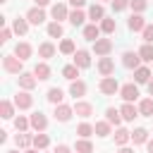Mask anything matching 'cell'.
<instances>
[{
    "mask_svg": "<svg viewBox=\"0 0 153 153\" xmlns=\"http://www.w3.org/2000/svg\"><path fill=\"white\" fill-rule=\"evenodd\" d=\"M127 5H129V0H112V7H115V12H122Z\"/></svg>",
    "mask_w": 153,
    "mask_h": 153,
    "instance_id": "cell-44",
    "label": "cell"
},
{
    "mask_svg": "<svg viewBox=\"0 0 153 153\" xmlns=\"http://www.w3.org/2000/svg\"><path fill=\"white\" fill-rule=\"evenodd\" d=\"M74 112H76L79 117H91L93 105H91V103H76V105H74Z\"/></svg>",
    "mask_w": 153,
    "mask_h": 153,
    "instance_id": "cell-22",
    "label": "cell"
},
{
    "mask_svg": "<svg viewBox=\"0 0 153 153\" xmlns=\"http://www.w3.org/2000/svg\"><path fill=\"white\" fill-rule=\"evenodd\" d=\"M48 2H50V0H36V7H45Z\"/></svg>",
    "mask_w": 153,
    "mask_h": 153,
    "instance_id": "cell-49",
    "label": "cell"
},
{
    "mask_svg": "<svg viewBox=\"0 0 153 153\" xmlns=\"http://www.w3.org/2000/svg\"><path fill=\"white\" fill-rule=\"evenodd\" d=\"M93 50H96V55H108L112 50V41L110 38H98V41H93Z\"/></svg>",
    "mask_w": 153,
    "mask_h": 153,
    "instance_id": "cell-5",
    "label": "cell"
},
{
    "mask_svg": "<svg viewBox=\"0 0 153 153\" xmlns=\"http://www.w3.org/2000/svg\"><path fill=\"white\" fill-rule=\"evenodd\" d=\"M10 36H12V31H10V29H2V31H0V43H7Z\"/></svg>",
    "mask_w": 153,
    "mask_h": 153,
    "instance_id": "cell-46",
    "label": "cell"
},
{
    "mask_svg": "<svg viewBox=\"0 0 153 153\" xmlns=\"http://www.w3.org/2000/svg\"><path fill=\"white\" fill-rule=\"evenodd\" d=\"M33 74H36V79H50V67L45 65V62H38L36 67H33Z\"/></svg>",
    "mask_w": 153,
    "mask_h": 153,
    "instance_id": "cell-18",
    "label": "cell"
},
{
    "mask_svg": "<svg viewBox=\"0 0 153 153\" xmlns=\"http://www.w3.org/2000/svg\"><path fill=\"white\" fill-rule=\"evenodd\" d=\"M24 153H38V151H31V148H26V151H24Z\"/></svg>",
    "mask_w": 153,
    "mask_h": 153,
    "instance_id": "cell-53",
    "label": "cell"
},
{
    "mask_svg": "<svg viewBox=\"0 0 153 153\" xmlns=\"http://www.w3.org/2000/svg\"><path fill=\"white\" fill-rule=\"evenodd\" d=\"M62 98H65V93H62V88H50V91H48V100H50V103H55V105H60V103H62Z\"/></svg>",
    "mask_w": 153,
    "mask_h": 153,
    "instance_id": "cell-31",
    "label": "cell"
},
{
    "mask_svg": "<svg viewBox=\"0 0 153 153\" xmlns=\"http://www.w3.org/2000/svg\"><path fill=\"white\" fill-rule=\"evenodd\" d=\"M129 139H131V131H127V129H117L115 131V143L117 146H124Z\"/></svg>",
    "mask_w": 153,
    "mask_h": 153,
    "instance_id": "cell-26",
    "label": "cell"
},
{
    "mask_svg": "<svg viewBox=\"0 0 153 153\" xmlns=\"http://www.w3.org/2000/svg\"><path fill=\"white\" fill-rule=\"evenodd\" d=\"M98 72H100L103 76H110V74L115 72V62H112L110 57H100V62H98Z\"/></svg>",
    "mask_w": 153,
    "mask_h": 153,
    "instance_id": "cell-11",
    "label": "cell"
},
{
    "mask_svg": "<svg viewBox=\"0 0 153 153\" xmlns=\"http://www.w3.org/2000/svg\"><path fill=\"white\" fill-rule=\"evenodd\" d=\"M48 36L50 38H60L62 36V24L60 22H50L48 24Z\"/></svg>",
    "mask_w": 153,
    "mask_h": 153,
    "instance_id": "cell-30",
    "label": "cell"
},
{
    "mask_svg": "<svg viewBox=\"0 0 153 153\" xmlns=\"http://www.w3.org/2000/svg\"><path fill=\"white\" fill-rule=\"evenodd\" d=\"M62 76L69 79V81H74V79L79 76V67H76V65H67V67H62Z\"/></svg>",
    "mask_w": 153,
    "mask_h": 153,
    "instance_id": "cell-25",
    "label": "cell"
},
{
    "mask_svg": "<svg viewBox=\"0 0 153 153\" xmlns=\"http://www.w3.org/2000/svg\"><path fill=\"white\" fill-rule=\"evenodd\" d=\"M69 93H72L74 98H81V96L86 93V84H84V81H79V79H74V81H72V86H69Z\"/></svg>",
    "mask_w": 153,
    "mask_h": 153,
    "instance_id": "cell-19",
    "label": "cell"
},
{
    "mask_svg": "<svg viewBox=\"0 0 153 153\" xmlns=\"http://www.w3.org/2000/svg\"><path fill=\"white\" fill-rule=\"evenodd\" d=\"M72 115H74V110H72L69 105H62V103L55 105V120H57V122H67Z\"/></svg>",
    "mask_w": 153,
    "mask_h": 153,
    "instance_id": "cell-8",
    "label": "cell"
},
{
    "mask_svg": "<svg viewBox=\"0 0 153 153\" xmlns=\"http://www.w3.org/2000/svg\"><path fill=\"white\" fill-rule=\"evenodd\" d=\"M148 93H151V96H153V79H151V81H148Z\"/></svg>",
    "mask_w": 153,
    "mask_h": 153,
    "instance_id": "cell-50",
    "label": "cell"
},
{
    "mask_svg": "<svg viewBox=\"0 0 153 153\" xmlns=\"http://www.w3.org/2000/svg\"><path fill=\"white\" fill-rule=\"evenodd\" d=\"M120 112H122V117H124L127 122H131L134 117H139V115H141V112H139V108H134L131 103H124V105L120 108Z\"/></svg>",
    "mask_w": 153,
    "mask_h": 153,
    "instance_id": "cell-13",
    "label": "cell"
},
{
    "mask_svg": "<svg viewBox=\"0 0 153 153\" xmlns=\"http://www.w3.org/2000/svg\"><path fill=\"white\" fill-rule=\"evenodd\" d=\"M26 19H29L31 24H36V26H38V24H43V22H45V12H43L41 7H31V10L26 12Z\"/></svg>",
    "mask_w": 153,
    "mask_h": 153,
    "instance_id": "cell-6",
    "label": "cell"
},
{
    "mask_svg": "<svg viewBox=\"0 0 153 153\" xmlns=\"http://www.w3.org/2000/svg\"><path fill=\"white\" fill-rule=\"evenodd\" d=\"M105 117H108V122H110V124H120V122L124 120V117H122V112H120V110H115V108H108V110H105Z\"/></svg>",
    "mask_w": 153,
    "mask_h": 153,
    "instance_id": "cell-24",
    "label": "cell"
},
{
    "mask_svg": "<svg viewBox=\"0 0 153 153\" xmlns=\"http://www.w3.org/2000/svg\"><path fill=\"white\" fill-rule=\"evenodd\" d=\"M120 153H134L131 148H120Z\"/></svg>",
    "mask_w": 153,
    "mask_h": 153,
    "instance_id": "cell-51",
    "label": "cell"
},
{
    "mask_svg": "<svg viewBox=\"0 0 153 153\" xmlns=\"http://www.w3.org/2000/svg\"><path fill=\"white\" fill-rule=\"evenodd\" d=\"M139 55H141V60L151 62V60H153V43H146V45H141V48H139Z\"/></svg>",
    "mask_w": 153,
    "mask_h": 153,
    "instance_id": "cell-32",
    "label": "cell"
},
{
    "mask_svg": "<svg viewBox=\"0 0 153 153\" xmlns=\"http://www.w3.org/2000/svg\"><path fill=\"white\" fill-rule=\"evenodd\" d=\"M93 131H96V129H93V127H91L88 122H84V124H79V127H76V134H79L81 139H88V136H91Z\"/></svg>",
    "mask_w": 153,
    "mask_h": 153,
    "instance_id": "cell-34",
    "label": "cell"
},
{
    "mask_svg": "<svg viewBox=\"0 0 153 153\" xmlns=\"http://www.w3.org/2000/svg\"><path fill=\"white\" fill-rule=\"evenodd\" d=\"M22 62H24V60H19L17 55H5V57H2V67H5V72H10V74H22Z\"/></svg>",
    "mask_w": 153,
    "mask_h": 153,
    "instance_id": "cell-1",
    "label": "cell"
},
{
    "mask_svg": "<svg viewBox=\"0 0 153 153\" xmlns=\"http://www.w3.org/2000/svg\"><path fill=\"white\" fill-rule=\"evenodd\" d=\"M141 33H143V41L146 43H153V26H146Z\"/></svg>",
    "mask_w": 153,
    "mask_h": 153,
    "instance_id": "cell-45",
    "label": "cell"
},
{
    "mask_svg": "<svg viewBox=\"0 0 153 153\" xmlns=\"http://www.w3.org/2000/svg\"><path fill=\"white\" fill-rule=\"evenodd\" d=\"M93 129H96L98 136H108V134H110V122H96Z\"/></svg>",
    "mask_w": 153,
    "mask_h": 153,
    "instance_id": "cell-41",
    "label": "cell"
},
{
    "mask_svg": "<svg viewBox=\"0 0 153 153\" xmlns=\"http://www.w3.org/2000/svg\"><path fill=\"white\" fill-rule=\"evenodd\" d=\"M33 143V136H29V134H17V146L19 148H29Z\"/></svg>",
    "mask_w": 153,
    "mask_h": 153,
    "instance_id": "cell-39",
    "label": "cell"
},
{
    "mask_svg": "<svg viewBox=\"0 0 153 153\" xmlns=\"http://www.w3.org/2000/svg\"><path fill=\"white\" fill-rule=\"evenodd\" d=\"M74 65H76L79 69H86V67L91 65V57H88V53H86V50H76V53H74Z\"/></svg>",
    "mask_w": 153,
    "mask_h": 153,
    "instance_id": "cell-10",
    "label": "cell"
},
{
    "mask_svg": "<svg viewBox=\"0 0 153 153\" xmlns=\"http://www.w3.org/2000/svg\"><path fill=\"white\" fill-rule=\"evenodd\" d=\"M50 14H53V19H55V22H60V19H69V14H67V7H65L62 2H57V5H53V10H50Z\"/></svg>",
    "mask_w": 153,
    "mask_h": 153,
    "instance_id": "cell-14",
    "label": "cell"
},
{
    "mask_svg": "<svg viewBox=\"0 0 153 153\" xmlns=\"http://www.w3.org/2000/svg\"><path fill=\"white\" fill-rule=\"evenodd\" d=\"M98 88H100V93L112 96V93H117V91H120V84H117V79H115V76H103V79H100V84H98Z\"/></svg>",
    "mask_w": 153,
    "mask_h": 153,
    "instance_id": "cell-2",
    "label": "cell"
},
{
    "mask_svg": "<svg viewBox=\"0 0 153 153\" xmlns=\"http://www.w3.org/2000/svg\"><path fill=\"white\" fill-rule=\"evenodd\" d=\"M74 148H76V153H93V143L88 139H79Z\"/></svg>",
    "mask_w": 153,
    "mask_h": 153,
    "instance_id": "cell-27",
    "label": "cell"
},
{
    "mask_svg": "<svg viewBox=\"0 0 153 153\" xmlns=\"http://www.w3.org/2000/svg\"><path fill=\"white\" fill-rule=\"evenodd\" d=\"M36 81H38V79H36V74H26V72H22V74H19V86H22L24 91L33 88V86H36Z\"/></svg>",
    "mask_w": 153,
    "mask_h": 153,
    "instance_id": "cell-12",
    "label": "cell"
},
{
    "mask_svg": "<svg viewBox=\"0 0 153 153\" xmlns=\"http://www.w3.org/2000/svg\"><path fill=\"white\" fill-rule=\"evenodd\" d=\"M103 5H91V10H88V19H93V24L98 22V19H103Z\"/></svg>",
    "mask_w": 153,
    "mask_h": 153,
    "instance_id": "cell-28",
    "label": "cell"
},
{
    "mask_svg": "<svg viewBox=\"0 0 153 153\" xmlns=\"http://www.w3.org/2000/svg\"><path fill=\"white\" fill-rule=\"evenodd\" d=\"M148 153H153V141H148Z\"/></svg>",
    "mask_w": 153,
    "mask_h": 153,
    "instance_id": "cell-52",
    "label": "cell"
},
{
    "mask_svg": "<svg viewBox=\"0 0 153 153\" xmlns=\"http://www.w3.org/2000/svg\"><path fill=\"white\" fill-rule=\"evenodd\" d=\"M129 29H131V31H143V29H146L143 17H141V14H131V17H129Z\"/></svg>",
    "mask_w": 153,
    "mask_h": 153,
    "instance_id": "cell-16",
    "label": "cell"
},
{
    "mask_svg": "<svg viewBox=\"0 0 153 153\" xmlns=\"http://www.w3.org/2000/svg\"><path fill=\"white\" fill-rule=\"evenodd\" d=\"M69 2H72V5H74V7H76V10H79V7H84V5H86V0H69Z\"/></svg>",
    "mask_w": 153,
    "mask_h": 153,
    "instance_id": "cell-47",
    "label": "cell"
},
{
    "mask_svg": "<svg viewBox=\"0 0 153 153\" xmlns=\"http://www.w3.org/2000/svg\"><path fill=\"white\" fill-rule=\"evenodd\" d=\"M139 62H141V55H139V53L127 50V53L122 55V65H124L127 69H136V67H139Z\"/></svg>",
    "mask_w": 153,
    "mask_h": 153,
    "instance_id": "cell-3",
    "label": "cell"
},
{
    "mask_svg": "<svg viewBox=\"0 0 153 153\" xmlns=\"http://www.w3.org/2000/svg\"><path fill=\"white\" fill-rule=\"evenodd\" d=\"M7 153H19V151H7Z\"/></svg>",
    "mask_w": 153,
    "mask_h": 153,
    "instance_id": "cell-54",
    "label": "cell"
},
{
    "mask_svg": "<svg viewBox=\"0 0 153 153\" xmlns=\"http://www.w3.org/2000/svg\"><path fill=\"white\" fill-rule=\"evenodd\" d=\"M131 139H134V143H143V141L148 139V131H146L143 127H139V129L131 131Z\"/></svg>",
    "mask_w": 153,
    "mask_h": 153,
    "instance_id": "cell-35",
    "label": "cell"
},
{
    "mask_svg": "<svg viewBox=\"0 0 153 153\" xmlns=\"http://www.w3.org/2000/svg\"><path fill=\"white\" fill-rule=\"evenodd\" d=\"M31 103H33V98H31L26 91H19V93L14 96V105H17L19 110H26V108H31Z\"/></svg>",
    "mask_w": 153,
    "mask_h": 153,
    "instance_id": "cell-7",
    "label": "cell"
},
{
    "mask_svg": "<svg viewBox=\"0 0 153 153\" xmlns=\"http://www.w3.org/2000/svg\"><path fill=\"white\" fill-rule=\"evenodd\" d=\"M55 153H69V148H67V146H65V143H60V146H57V151H55Z\"/></svg>",
    "mask_w": 153,
    "mask_h": 153,
    "instance_id": "cell-48",
    "label": "cell"
},
{
    "mask_svg": "<svg viewBox=\"0 0 153 153\" xmlns=\"http://www.w3.org/2000/svg\"><path fill=\"white\" fill-rule=\"evenodd\" d=\"M38 55H41V57H45V60H48V57H53V55H55V45H53V43H48V41H45V43H41V45H38Z\"/></svg>",
    "mask_w": 153,
    "mask_h": 153,
    "instance_id": "cell-23",
    "label": "cell"
},
{
    "mask_svg": "<svg viewBox=\"0 0 153 153\" xmlns=\"http://www.w3.org/2000/svg\"><path fill=\"white\" fill-rule=\"evenodd\" d=\"M29 124H31V120H26V117H22V115L14 120V127H17V131H24Z\"/></svg>",
    "mask_w": 153,
    "mask_h": 153,
    "instance_id": "cell-42",
    "label": "cell"
},
{
    "mask_svg": "<svg viewBox=\"0 0 153 153\" xmlns=\"http://www.w3.org/2000/svg\"><path fill=\"white\" fill-rule=\"evenodd\" d=\"M0 112H2V117H5V120H10V117L14 115L12 103H10V100H2V103H0Z\"/></svg>",
    "mask_w": 153,
    "mask_h": 153,
    "instance_id": "cell-38",
    "label": "cell"
},
{
    "mask_svg": "<svg viewBox=\"0 0 153 153\" xmlns=\"http://www.w3.org/2000/svg\"><path fill=\"white\" fill-rule=\"evenodd\" d=\"M84 19H86V14H84L81 10H74V12H69V22H72L74 26H81V24H84Z\"/></svg>",
    "mask_w": 153,
    "mask_h": 153,
    "instance_id": "cell-33",
    "label": "cell"
},
{
    "mask_svg": "<svg viewBox=\"0 0 153 153\" xmlns=\"http://www.w3.org/2000/svg\"><path fill=\"white\" fill-rule=\"evenodd\" d=\"M60 53H65V55H74V53H76V50H74V41L65 38V41L60 43Z\"/></svg>",
    "mask_w": 153,
    "mask_h": 153,
    "instance_id": "cell-37",
    "label": "cell"
},
{
    "mask_svg": "<svg viewBox=\"0 0 153 153\" xmlns=\"http://www.w3.org/2000/svg\"><path fill=\"white\" fill-rule=\"evenodd\" d=\"M29 120H31V127H33L36 131H43V129L48 127V120H45V115H43V112H33Z\"/></svg>",
    "mask_w": 153,
    "mask_h": 153,
    "instance_id": "cell-9",
    "label": "cell"
},
{
    "mask_svg": "<svg viewBox=\"0 0 153 153\" xmlns=\"http://www.w3.org/2000/svg\"><path fill=\"white\" fill-rule=\"evenodd\" d=\"M139 112L141 117H153V98H146L139 103Z\"/></svg>",
    "mask_w": 153,
    "mask_h": 153,
    "instance_id": "cell-20",
    "label": "cell"
},
{
    "mask_svg": "<svg viewBox=\"0 0 153 153\" xmlns=\"http://www.w3.org/2000/svg\"><path fill=\"white\" fill-rule=\"evenodd\" d=\"M134 79H136L139 84H148V81H151V69H148V67H136V69H134Z\"/></svg>",
    "mask_w": 153,
    "mask_h": 153,
    "instance_id": "cell-15",
    "label": "cell"
},
{
    "mask_svg": "<svg viewBox=\"0 0 153 153\" xmlns=\"http://www.w3.org/2000/svg\"><path fill=\"white\" fill-rule=\"evenodd\" d=\"M115 26H117V24H115V19H108V17H103V19H100V31L112 33V31H115Z\"/></svg>",
    "mask_w": 153,
    "mask_h": 153,
    "instance_id": "cell-36",
    "label": "cell"
},
{
    "mask_svg": "<svg viewBox=\"0 0 153 153\" xmlns=\"http://www.w3.org/2000/svg\"><path fill=\"white\" fill-rule=\"evenodd\" d=\"M12 31H14V33H26V31H29V19H14Z\"/></svg>",
    "mask_w": 153,
    "mask_h": 153,
    "instance_id": "cell-29",
    "label": "cell"
},
{
    "mask_svg": "<svg viewBox=\"0 0 153 153\" xmlns=\"http://www.w3.org/2000/svg\"><path fill=\"white\" fill-rule=\"evenodd\" d=\"M129 5H131V10L139 14V12H143V10H146V5H148V2H146V0H129Z\"/></svg>",
    "mask_w": 153,
    "mask_h": 153,
    "instance_id": "cell-43",
    "label": "cell"
},
{
    "mask_svg": "<svg viewBox=\"0 0 153 153\" xmlns=\"http://www.w3.org/2000/svg\"><path fill=\"white\" fill-rule=\"evenodd\" d=\"M0 2H7V0H0Z\"/></svg>",
    "mask_w": 153,
    "mask_h": 153,
    "instance_id": "cell-55",
    "label": "cell"
},
{
    "mask_svg": "<svg viewBox=\"0 0 153 153\" xmlns=\"http://www.w3.org/2000/svg\"><path fill=\"white\" fill-rule=\"evenodd\" d=\"M48 143H50V139H48L45 134H41V131H38V134L33 136V148H45Z\"/></svg>",
    "mask_w": 153,
    "mask_h": 153,
    "instance_id": "cell-40",
    "label": "cell"
},
{
    "mask_svg": "<svg viewBox=\"0 0 153 153\" xmlns=\"http://www.w3.org/2000/svg\"><path fill=\"white\" fill-rule=\"evenodd\" d=\"M98 36H100V26H96V24L84 26V38L86 41H98Z\"/></svg>",
    "mask_w": 153,
    "mask_h": 153,
    "instance_id": "cell-17",
    "label": "cell"
},
{
    "mask_svg": "<svg viewBox=\"0 0 153 153\" xmlns=\"http://www.w3.org/2000/svg\"><path fill=\"white\" fill-rule=\"evenodd\" d=\"M14 55H17L19 60H26V57H31V45H29V43H17V48H14Z\"/></svg>",
    "mask_w": 153,
    "mask_h": 153,
    "instance_id": "cell-21",
    "label": "cell"
},
{
    "mask_svg": "<svg viewBox=\"0 0 153 153\" xmlns=\"http://www.w3.org/2000/svg\"><path fill=\"white\" fill-rule=\"evenodd\" d=\"M120 96L124 98V103H131V100L139 98V88H136L134 84H124V86L120 88Z\"/></svg>",
    "mask_w": 153,
    "mask_h": 153,
    "instance_id": "cell-4",
    "label": "cell"
}]
</instances>
